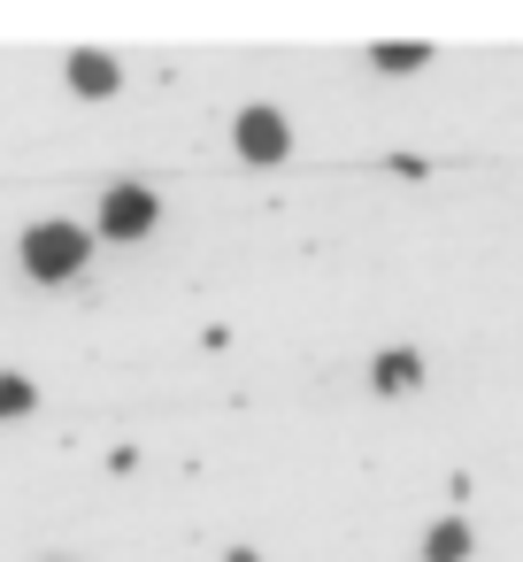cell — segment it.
<instances>
[{"label": "cell", "instance_id": "cell-2", "mask_svg": "<svg viewBox=\"0 0 523 562\" xmlns=\"http://www.w3.org/2000/svg\"><path fill=\"white\" fill-rule=\"evenodd\" d=\"M147 224H155V193H147V186H116V193L101 201V232H109V239H139Z\"/></svg>", "mask_w": 523, "mask_h": 562}, {"label": "cell", "instance_id": "cell-4", "mask_svg": "<svg viewBox=\"0 0 523 562\" xmlns=\"http://www.w3.org/2000/svg\"><path fill=\"white\" fill-rule=\"evenodd\" d=\"M70 86H78L86 101H109V93H116V63H109V55H70Z\"/></svg>", "mask_w": 523, "mask_h": 562}, {"label": "cell", "instance_id": "cell-7", "mask_svg": "<svg viewBox=\"0 0 523 562\" xmlns=\"http://www.w3.org/2000/svg\"><path fill=\"white\" fill-rule=\"evenodd\" d=\"M32 401H39V393H32V385H24L16 370H9V378H0V416H24Z\"/></svg>", "mask_w": 523, "mask_h": 562}, {"label": "cell", "instance_id": "cell-3", "mask_svg": "<svg viewBox=\"0 0 523 562\" xmlns=\"http://www.w3.org/2000/svg\"><path fill=\"white\" fill-rule=\"evenodd\" d=\"M239 155L247 162H285V116L277 109H247L239 116Z\"/></svg>", "mask_w": 523, "mask_h": 562}, {"label": "cell", "instance_id": "cell-8", "mask_svg": "<svg viewBox=\"0 0 523 562\" xmlns=\"http://www.w3.org/2000/svg\"><path fill=\"white\" fill-rule=\"evenodd\" d=\"M377 63H385V70H423L431 47H377Z\"/></svg>", "mask_w": 523, "mask_h": 562}, {"label": "cell", "instance_id": "cell-6", "mask_svg": "<svg viewBox=\"0 0 523 562\" xmlns=\"http://www.w3.org/2000/svg\"><path fill=\"white\" fill-rule=\"evenodd\" d=\"M416 378H423V370H416V355H385V362H377V393H408Z\"/></svg>", "mask_w": 523, "mask_h": 562}, {"label": "cell", "instance_id": "cell-1", "mask_svg": "<svg viewBox=\"0 0 523 562\" xmlns=\"http://www.w3.org/2000/svg\"><path fill=\"white\" fill-rule=\"evenodd\" d=\"M24 270L47 278V285H55V278H78V270H86V232H78V224H32V232H24Z\"/></svg>", "mask_w": 523, "mask_h": 562}, {"label": "cell", "instance_id": "cell-5", "mask_svg": "<svg viewBox=\"0 0 523 562\" xmlns=\"http://www.w3.org/2000/svg\"><path fill=\"white\" fill-rule=\"evenodd\" d=\"M423 554H431V562H462V554H469V524H462V516H446V524H431V539H423Z\"/></svg>", "mask_w": 523, "mask_h": 562}]
</instances>
